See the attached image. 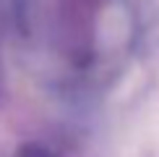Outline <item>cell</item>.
I'll use <instances>...</instances> for the list:
<instances>
[{"label": "cell", "mask_w": 159, "mask_h": 157, "mask_svg": "<svg viewBox=\"0 0 159 157\" xmlns=\"http://www.w3.org/2000/svg\"><path fill=\"white\" fill-rule=\"evenodd\" d=\"M18 157H55V155H52L44 144H34L31 141V144H24V147L18 149Z\"/></svg>", "instance_id": "1"}]
</instances>
